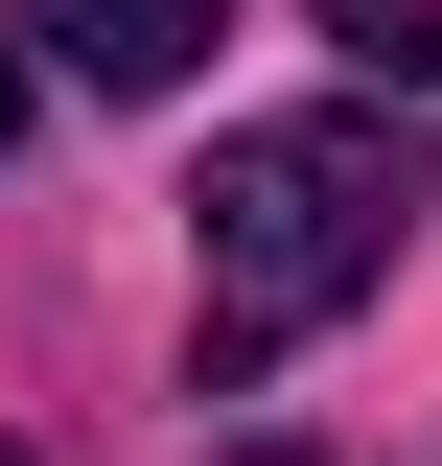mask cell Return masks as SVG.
Returning <instances> with one entry per match:
<instances>
[{
	"label": "cell",
	"instance_id": "1",
	"mask_svg": "<svg viewBox=\"0 0 442 466\" xmlns=\"http://www.w3.org/2000/svg\"><path fill=\"white\" fill-rule=\"evenodd\" d=\"M419 210H442V164H419L396 94H326V116L210 140V373H256V350H303L326 303H373Z\"/></svg>",
	"mask_w": 442,
	"mask_h": 466
},
{
	"label": "cell",
	"instance_id": "2",
	"mask_svg": "<svg viewBox=\"0 0 442 466\" xmlns=\"http://www.w3.org/2000/svg\"><path fill=\"white\" fill-rule=\"evenodd\" d=\"M24 24H47L94 94H186V70H210V0H24Z\"/></svg>",
	"mask_w": 442,
	"mask_h": 466
},
{
	"label": "cell",
	"instance_id": "3",
	"mask_svg": "<svg viewBox=\"0 0 442 466\" xmlns=\"http://www.w3.org/2000/svg\"><path fill=\"white\" fill-rule=\"evenodd\" d=\"M326 47L373 70V94H442V0H326Z\"/></svg>",
	"mask_w": 442,
	"mask_h": 466
},
{
	"label": "cell",
	"instance_id": "4",
	"mask_svg": "<svg viewBox=\"0 0 442 466\" xmlns=\"http://www.w3.org/2000/svg\"><path fill=\"white\" fill-rule=\"evenodd\" d=\"M0 140H24V47H0Z\"/></svg>",
	"mask_w": 442,
	"mask_h": 466
},
{
	"label": "cell",
	"instance_id": "5",
	"mask_svg": "<svg viewBox=\"0 0 442 466\" xmlns=\"http://www.w3.org/2000/svg\"><path fill=\"white\" fill-rule=\"evenodd\" d=\"M256 466H326V443H256Z\"/></svg>",
	"mask_w": 442,
	"mask_h": 466
}]
</instances>
